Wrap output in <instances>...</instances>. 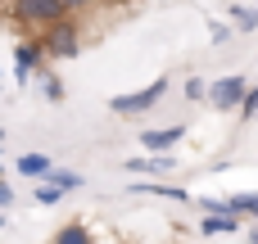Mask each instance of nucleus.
Masks as SVG:
<instances>
[{
  "label": "nucleus",
  "instance_id": "nucleus-1",
  "mask_svg": "<svg viewBox=\"0 0 258 244\" xmlns=\"http://www.w3.org/2000/svg\"><path fill=\"white\" fill-rule=\"evenodd\" d=\"M0 14H9V23L23 32H45L50 23L68 18L63 0H9V5H0Z\"/></svg>",
  "mask_w": 258,
  "mask_h": 244
},
{
  "label": "nucleus",
  "instance_id": "nucleus-2",
  "mask_svg": "<svg viewBox=\"0 0 258 244\" xmlns=\"http://www.w3.org/2000/svg\"><path fill=\"white\" fill-rule=\"evenodd\" d=\"M36 41H41V54L45 59H77L82 54V18H59V23H50L45 32H36Z\"/></svg>",
  "mask_w": 258,
  "mask_h": 244
},
{
  "label": "nucleus",
  "instance_id": "nucleus-3",
  "mask_svg": "<svg viewBox=\"0 0 258 244\" xmlns=\"http://www.w3.org/2000/svg\"><path fill=\"white\" fill-rule=\"evenodd\" d=\"M168 77H154L150 86H141V91H127V95H113L109 100V113L113 118H141V113H154L159 104H163V95H168Z\"/></svg>",
  "mask_w": 258,
  "mask_h": 244
},
{
  "label": "nucleus",
  "instance_id": "nucleus-4",
  "mask_svg": "<svg viewBox=\"0 0 258 244\" xmlns=\"http://www.w3.org/2000/svg\"><path fill=\"white\" fill-rule=\"evenodd\" d=\"M245 91H249V77L245 72H227V77H218V82H209V109H218V113H236L240 109V100H245Z\"/></svg>",
  "mask_w": 258,
  "mask_h": 244
},
{
  "label": "nucleus",
  "instance_id": "nucleus-5",
  "mask_svg": "<svg viewBox=\"0 0 258 244\" xmlns=\"http://www.w3.org/2000/svg\"><path fill=\"white\" fill-rule=\"evenodd\" d=\"M41 63H45V54H41V41H36V32H32V36H23V41L14 45V82L27 86Z\"/></svg>",
  "mask_w": 258,
  "mask_h": 244
},
{
  "label": "nucleus",
  "instance_id": "nucleus-6",
  "mask_svg": "<svg viewBox=\"0 0 258 244\" xmlns=\"http://www.w3.org/2000/svg\"><path fill=\"white\" fill-rule=\"evenodd\" d=\"M136 140H141L145 154H172L177 140H186V127H181V122H177V127H145Z\"/></svg>",
  "mask_w": 258,
  "mask_h": 244
},
{
  "label": "nucleus",
  "instance_id": "nucleus-7",
  "mask_svg": "<svg viewBox=\"0 0 258 244\" xmlns=\"http://www.w3.org/2000/svg\"><path fill=\"white\" fill-rule=\"evenodd\" d=\"M132 195H150V199H168V204H195V195L186 190V186H168V181H132L127 186Z\"/></svg>",
  "mask_w": 258,
  "mask_h": 244
},
{
  "label": "nucleus",
  "instance_id": "nucleus-8",
  "mask_svg": "<svg viewBox=\"0 0 258 244\" xmlns=\"http://www.w3.org/2000/svg\"><path fill=\"white\" fill-rule=\"evenodd\" d=\"M32 82L41 86V95H45V104H63V100H68V86H63V77H59V72L50 68V59H45V63H41V68L32 72Z\"/></svg>",
  "mask_w": 258,
  "mask_h": 244
},
{
  "label": "nucleus",
  "instance_id": "nucleus-9",
  "mask_svg": "<svg viewBox=\"0 0 258 244\" xmlns=\"http://www.w3.org/2000/svg\"><path fill=\"white\" fill-rule=\"evenodd\" d=\"M127 172H141V177H163V172H177V158L172 154H136L122 163Z\"/></svg>",
  "mask_w": 258,
  "mask_h": 244
},
{
  "label": "nucleus",
  "instance_id": "nucleus-10",
  "mask_svg": "<svg viewBox=\"0 0 258 244\" xmlns=\"http://www.w3.org/2000/svg\"><path fill=\"white\" fill-rule=\"evenodd\" d=\"M50 168H54V158H50V154H36V149L14 158V172H18V177H32V181H45Z\"/></svg>",
  "mask_w": 258,
  "mask_h": 244
},
{
  "label": "nucleus",
  "instance_id": "nucleus-11",
  "mask_svg": "<svg viewBox=\"0 0 258 244\" xmlns=\"http://www.w3.org/2000/svg\"><path fill=\"white\" fill-rule=\"evenodd\" d=\"M240 226H245V222H240L236 213H204V217H200V231H204V235H236Z\"/></svg>",
  "mask_w": 258,
  "mask_h": 244
},
{
  "label": "nucleus",
  "instance_id": "nucleus-12",
  "mask_svg": "<svg viewBox=\"0 0 258 244\" xmlns=\"http://www.w3.org/2000/svg\"><path fill=\"white\" fill-rule=\"evenodd\" d=\"M227 208H231L240 222H254L258 226V190H236V195H227Z\"/></svg>",
  "mask_w": 258,
  "mask_h": 244
},
{
  "label": "nucleus",
  "instance_id": "nucleus-13",
  "mask_svg": "<svg viewBox=\"0 0 258 244\" xmlns=\"http://www.w3.org/2000/svg\"><path fill=\"white\" fill-rule=\"evenodd\" d=\"M45 186H54L59 195H73V190H86V177L82 172H73V168H50V177H45Z\"/></svg>",
  "mask_w": 258,
  "mask_h": 244
},
{
  "label": "nucleus",
  "instance_id": "nucleus-14",
  "mask_svg": "<svg viewBox=\"0 0 258 244\" xmlns=\"http://www.w3.org/2000/svg\"><path fill=\"white\" fill-rule=\"evenodd\" d=\"M50 244H95V231H91L86 222H63Z\"/></svg>",
  "mask_w": 258,
  "mask_h": 244
},
{
  "label": "nucleus",
  "instance_id": "nucleus-15",
  "mask_svg": "<svg viewBox=\"0 0 258 244\" xmlns=\"http://www.w3.org/2000/svg\"><path fill=\"white\" fill-rule=\"evenodd\" d=\"M231 23H236V32H254L258 27V9H249V5H231Z\"/></svg>",
  "mask_w": 258,
  "mask_h": 244
},
{
  "label": "nucleus",
  "instance_id": "nucleus-16",
  "mask_svg": "<svg viewBox=\"0 0 258 244\" xmlns=\"http://www.w3.org/2000/svg\"><path fill=\"white\" fill-rule=\"evenodd\" d=\"M236 118H240V122H258V86H249V91H245V100H240Z\"/></svg>",
  "mask_w": 258,
  "mask_h": 244
},
{
  "label": "nucleus",
  "instance_id": "nucleus-17",
  "mask_svg": "<svg viewBox=\"0 0 258 244\" xmlns=\"http://www.w3.org/2000/svg\"><path fill=\"white\" fill-rule=\"evenodd\" d=\"M32 199H36L41 208H54V204H63L68 195H59L54 186H45V181H36V190H32Z\"/></svg>",
  "mask_w": 258,
  "mask_h": 244
},
{
  "label": "nucleus",
  "instance_id": "nucleus-18",
  "mask_svg": "<svg viewBox=\"0 0 258 244\" xmlns=\"http://www.w3.org/2000/svg\"><path fill=\"white\" fill-rule=\"evenodd\" d=\"M231 36H236V27H231V23H222V18H213V23H209V41H213V45H227Z\"/></svg>",
  "mask_w": 258,
  "mask_h": 244
},
{
  "label": "nucleus",
  "instance_id": "nucleus-19",
  "mask_svg": "<svg viewBox=\"0 0 258 244\" xmlns=\"http://www.w3.org/2000/svg\"><path fill=\"white\" fill-rule=\"evenodd\" d=\"M186 100H190V104H204V100H209V82H204V77H186Z\"/></svg>",
  "mask_w": 258,
  "mask_h": 244
},
{
  "label": "nucleus",
  "instance_id": "nucleus-20",
  "mask_svg": "<svg viewBox=\"0 0 258 244\" xmlns=\"http://www.w3.org/2000/svg\"><path fill=\"white\" fill-rule=\"evenodd\" d=\"M104 5H113V0H63V9H68L73 18H82V14H91V9H104Z\"/></svg>",
  "mask_w": 258,
  "mask_h": 244
},
{
  "label": "nucleus",
  "instance_id": "nucleus-21",
  "mask_svg": "<svg viewBox=\"0 0 258 244\" xmlns=\"http://www.w3.org/2000/svg\"><path fill=\"white\" fill-rule=\"evenodd\" d=\"M195 204H200L204 213H231V208H227V199H213V195H195Z\"/></svg>",
  "mask_w": 258,
  "mask_h": 244
},
{
  "label": "nucleus",
  "instance_id": "nucleus-22",
  "mask_svg": "<svg viewBox=\"0 0 258 244\" xmlns=\"http://www.w3.org/2000/svg\"><path fill=\"white\" fill-rule=\"evenodd\" d=\"M5 208H14V186H9L5 172H0V213H5Z\"/></svg>",
  "mask_w": 258,
  "mask_h": 244
},
{
  "label": "nucleus",
  "instance_id": "nucleus-23",
  "mask_svg": "<svg viewBox=\"0 0 258 244\" xmlns=\"http://www.w3.org/2000/svg\"><path fill=\"white\" fill-rule=\"evenodd\" d=\"M5 140H9V131H5V127H0V158H5Z\"/></svg>",
  "mask_w": 258,
  "mask_h": 244
},
{
  "label": "nucleus",
  "instance_id": "nucleus-24",
  "mask_svg": "<svg viewBox=\"0 0 258 244\" xmlns=\"http://www.w3.org/2000/svg\"><path fill=\"white\" fill-rule=\"evenodd\" d=\"M249 244H258V226H249Z\"/></svg>",
  "mask_w": 258,
  "mask_h": 244
},
{
  "label": "nucleus",
  "instance_id": "nucleus-25",
  "mask_svg": "<svg viewBox=\"0 0 258 244\" xmlns=\"http://www.w3.org/2000/svg\"><path fill=\"white\" fill-rule=\"evenodd\" d=\"M0 231H9V217H5V213H0Z\"/></svg>",
  "mask_w": 258,
  "mask_h": 244
},
{
  "label": "nucleus",
  "instance_id": "nucleus-26",
  "mask_svg": "<svg viewBox=\"0 0 258 244\" xmlns=\"http://www.w3.org/2000/svg\"><path fill=\"white\" fill-rule=\"evenodd\" d=\"M0 91H5V86H0Z\"/></svg>",
  "mask_w": 258,
  "mask_h": 244
}]
</instances>
